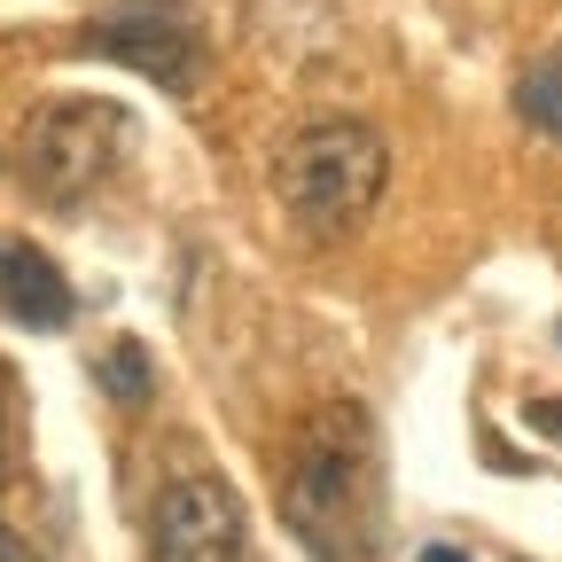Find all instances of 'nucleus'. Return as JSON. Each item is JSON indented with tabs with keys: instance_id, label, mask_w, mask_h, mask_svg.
<instances>
[{
	"instance_id": "20e7f679",
	"label": "nucleus",
	"mask_w": 562,
	"mask_h": 562,
	"mask_svg": "<svg viewBox=\"0 0 562 562\" xmlns=\"http://www.w3.org/2000/svg\"><path fill=\"white\" fill-rule=\"evenodd\" d=\"M149 562H250V516L227 476L172 469L149 501Z\"/></svg>"
},
{
	"instance_id": "f257e3e1",
	"label": "nucleus",
	"mask_w": 562,
	"mask_h": 562,
	"mask_svg": "<svg viewBox=\"0 0 562 562\" xmlns=\"http://www.w3.org/2000/svg\"><path fill=\"white\" fill-rule=\"evenodd\" d=\"M281 516L313 562H375L383 547V453L360 406H328L281 484Z\"/></svg>"
},
{
	"instance_id": "7ed1b4c3",
	"label": "nucleus",
	"mask_w": 562,
	"mask_h": 562,
	"mask_svg": "<svg viewBox=\"0 0 562 562\" xmlns=\"http://www.w3.org/2000/svg\"><path fill=\"white\" fill-rule=\"evenodd\" d=\"M133 149V117L117 102H94V94H63L47 102L32 125H24V188L55 211L87 203Z\"/></svg>"
},
{
	"instance_id": "0eeeda50",
	"label": "nucleus",
	"mask_w": 562,
	"mask_h": 562,
	"mask_svg": "<svg viewBox=\"0 0 562 562\" xmlns=\"http://www.w3.org/2000/svg\"><path fill=\"white\" fill-rule=\"evenodd\" d=\"M516 117L547 140H562V47H547L539 63H524V79H516Z\"/></svg>"
},
{
	"instance_id": "9d476101",
	"label": "nucleus",
	"mask_w": 562,
	"mask_h": 562,
	"mask_svg": "<svg viewBox=\"0 0 562 562\" xmlns=\"http://www.w3.org/2000/svg\"><path fill=\"white\" fill-rule=\"evenodd\" d=\"M430 562H461V554H446V547H438V554H430Z\"/></svg>"
},
{
	"instance_id": "f03ea898",
	"label": "nucleus",
	"mask_w": 562,
	"mask_h": 562,
	"mask_svg": "<svg viewBox=\"0 0 562 562\" xmlns=\"http://www.w3.org/2000/svg\"><path fill=\"white\" fill-rule=\"evenodd\" d=\"M383 172H391V149H383L375 125L321 117V125H305V133L281 140L273 195H281V211H290L305 235L344 243V235H360L368 211L383 203Z\"/></svg>"
},
{
	"instance_id": "39448f33",
	"label": "nucleus",
	"mask_w": 562,
	"mask_h": 562,
	"mask_svg": "<svg viewBox=\"0 0 562 562\" xmlns=\"http://www.w3.org/2000/svg\"><path fill=\"white\" fill-rule=\"evenodd\" d=\"M87 47L110 55V63H133L140 79H157L172 94H188L195 70H203V40H195V16L180 9V0H133V9L94 16Z\"/></svg>"
},
{
	"instance_id": "423d86ee",
	"label": "nucleus",
	"mask_w": 562,
	"mask_h": 562,
	"mask_svg": "<svg viewBox=\"0 0 562 562\" xmlns=\"http://www.w3.org/2000/svg\"><path fill=\"white\" fill-rule=\"evenodd\" d=\"M0 313H9L16 328H70V313H79V297H70L63 266L24 243V235H0Z\"/></svg>"
},
{
	"instance_id": "1a4fd4ad",
	"label": "nucleus",
	"mask_w": 562,
	"mask_h": 562,
	"mask_svg": "<svg viewBox=\"0 0 562 562\" xmlns=\"http://www.w3.org/2000/svg\"><path fill=\"white\" fill-rule=\"evenodd\" d=\"M531 422H539L547 438H562V406H554V398H539V406H531Z\"/></svg>"
},
{
	"instance_id": "6e6552de",
	"label": "nucleus",
	"mask_w": 562,
	"mask_h": 562,
	"mask_svg": "<svg viewBox=\"0 0 562 562\" xmlns=\"http://www.w3.org/2000/svg\"><path fill=\"white\" fill-rule=\"evenodd\" d=\"M94 375H102L117 398H140V391H149V360H140V344H110L102 360H94Z\"/></svg>"
}]
</instances>
